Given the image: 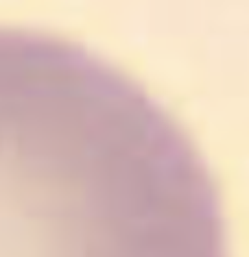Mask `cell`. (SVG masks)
<instances>
[{
  "label": "cell",
  "instance_id": "1",
  "mask_svg": "<svg viewBox=\"0 0 249 257\" xmlns=\"http://www.w3.org/2000/svg\"><path fill=\"white\" fill-rule=\"evenodd\" d=\"M0 257H229L193 138L90 48L0 27Z\"/></svg>",
  "mask_w": 249,
  "mask_h": 257
}]
</instances>
